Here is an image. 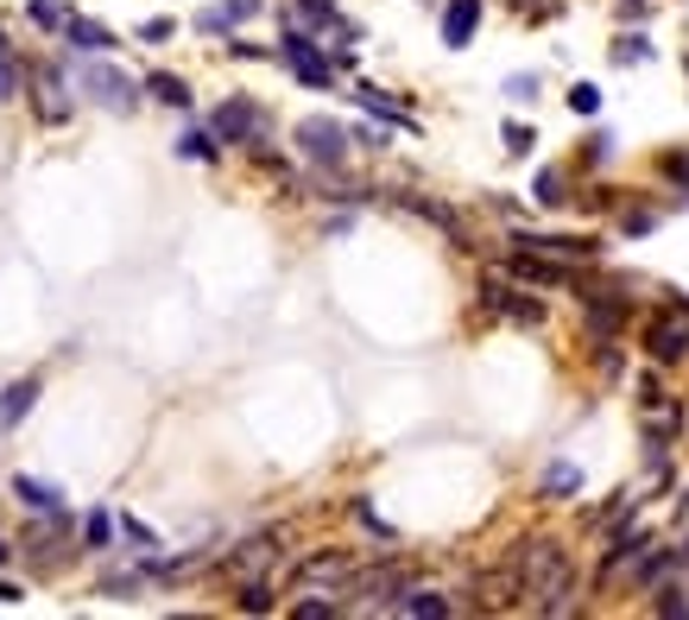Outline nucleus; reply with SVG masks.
<instances>
[{
  "label": "nucleus",
  "mask_w": 689,
  "mask_h": 620,
  "mask_svg": "<svg viewBox=\"0 0 689 620\" xmlns=\"http://www.w3.org/2000/svg\"><path fill=\"white\" fill-rule=\"evenodd\" d=\"M279 57L298 70V82H310V89H330V82H335V64L316 52V38H310V32H285V38H279Z\"/></svg>",
  "instance_id": "obj_1"
},
{
  "label": "nucleus",
  "mask_w": 689,
  "mask_h": 620,
  "mask_svg": "<svg viewBox=\"0 0 689 620\" xmlns=\"http://www.w3.org/2000/svg\"><path fill=\"white\" fill-rule=\"evenodd\" d=\"M298 146H304V158H316V165H342L348 158V128H335L330 114H310V121H298Z\"/></svg>",
  "instance_id": "obj_2"
},
{
  "label": "nucleus",
  "mask_w": 689,
  "mask_h": 620,
  "mask_svg": "<svg viewBox=\"0 0 689 620\" xmlns=\"http://www.w3.org/2000/svg\"><path fill=\"white\" fill-rule=\"evenodd\" d=\"M82 89H89V102L114 108V114H127V108L140 102V82L121 77L114 64H82Z\"/></svg>",
  "instance_id": "obj_3"
},
{
  "label": "nucleus",
  "mask_w": 689,
  "mask_h": 620,
  "mask_svg": "<svg viewBox=\"0 0 689 620\" xmlns=\"http://www.w3.org/2000/svg\"><path fill=\"white\" fill-rule=\"evenodd\" d=\"M348 583H355V557H342V551H323V557H310L298 569L304 595H348Z\"/></svg>",
  "instance_id": "obj_4"
},
{
  "label": "nucleus",
  "mask_w": 689,
  "mask_h": 620,
  "mask_svg": "<svg viewBox=\"0 0 689 620\" xmlns=\"http://www.w3.org/2000/svg\"><path fill=\"white\" fill-rule=\"evenodd\" d=\"M209 133H215V140H247V146H259V133H266V114H259V102H247V96H229V102L215 108Z\"/></svg>",
  "instance_id": "obj_5"
},
{
  "label": "nucleus",
  "mask_w": 689,
  "mask_h": 620,
  "mask_svg": "<svg viewBox=\"0 0 689 620\" xmlns=\"http://www.w3.org/2000/svg\"><path fill=\"white\" fill-rule=\"evenodd\" d=\"M512 279H519V285H544V291H563V285H576V266H569V259L525 254V247H519V259H512Z\"/></svg>",
  "instance_id": "obj_6"
},
{
  "label": "nucleus",
  "mask_w": 689,
  "mask_h": 620,
  "mask_svg": "<svg viewBox=\"0 0 689 620\" xmlns=\"http://www.w3.org/2000/svg\"><path fill=\"white\" fill-rule=\"evenodd\" d=\"M380 608H386V615H405V620H443V615H449V595H436V589H392Z\"/></svg>",
  "instance_id": "obj_7"
},
{
  "label": "nucleus",
  "mask_w": 689,
  "mask_h": 620,
  "mask_svg": "<svg viewBox=\"0 0 689 620\" xmlns=\"http://www.w3.org/2000/svg\"><path fill=\"white\" fill-rule=\"evenodd\" d=\"M512 247H525V254H551V259H594L601 247L594 241H569V234H512Z\"/></svg>",
  "instance_id": "obj_8"
},
{
  "label": "nucleus",
  "mask_w": 689,
  "mask_h": 620,
  "mask_svg": "<svg viewBox=\"0 0 689 620\" xmlns=\"http://www.w3.org/2000/svg\"><path fill=\"white\" fill-rule=\"evenodd\" d=\"M273 564H279V539H273V532H266V539H247L241 551H229V576H241V583H247V576H266Z\"/></svg>",
  "instance_id": "obj_9"
},
{
  "label": "nucleus",
  "mask_w": 689,
  "mask_h": 620,
  "mask_svg": "<svg viewBox=\"0 0 689 620\" xmlns=\"http://www.w3.org/2000/svg\"><path fill=\"white\" fill-rule=\"evenodd\" d=\"M475 26H481V0H449V7H443V45H449V52H462V45L475 38Z\"/></svg>",
  "instance_id": "obj_10"
},
{
  "label": "nucleus",
  "mask_w": 689,
  "mask_h": 620,
  "mask_svg": "<svg viewBox=\"0 0 689 620\" xmlns=\"http://www.w3.org/2000/svg\"><path fill=\"white\" fill-rule=\"evenodd\" d=\"M254 13H259V0H222V7H203V13H197V32H209V38H215V32L247 26Z\"/></svg>",
  "instance_id": "obj_11"
},
{
  "label": "nucleus",
  "mask_w": 689,
  "mask_h": 620,
  "mask_svg": "<svg viewBox=\"0 0 689 620\" xmlns=\"http://www.w3.org/2000/svg\"><path fill=\"white\" fill-rule=\"evenodd\" d=\"M399 209H411V215L436 222V229L449 234V241H468V234H462V215H456L449 203H436V197H411V190H405V197H399Z\"/></svg>",
  "instance_id": "obj_12"
},
{
  "label": "nucleus",
  "mask_w": 689,
  "mask_h": 620,
  "mask_svg": "<svg viewBox=\"0 0 689 620\" xmlns=\"http://www.w3.org/2000/svg\"><path fill=\"white\" fill-rule=\"evenodd\" d=\"M32 406H38V380H32V374L26 380H13V387H0V431H13Z\"/></svg>",
  "instance_id": "obj_13"
},
{
  "label": "nucleus",
  "mask_w": 689,
  "mask_h": 620,
  "mask_svg": "<svg viewBox=\"0 0 689 620\" xmlns=\"http://www.w3.org/2000/svg\"><path fill=\"white\" fill-rule=\"evenodd\" d=\"M13 494H20V507H32V513H64V488L38 481V475H13Z\"/></svg>",
  "instance_id": "obj_14"
},
{
  "label": "nucleus",
  "mask_w": 689,
  "mask_h": 620,
  "mask_svg": "<svg viewBox=\"0 0 689 620\" xmlns=\"http://www.w3.org/2000/svg\"><path fill=\"white\" fill-rule=\"evenodd\" d=\"M64 38H70L77 52H89V57H102V52H114V45H121L108 26H96V20H77V13L64 20Z\"/></svg>",
  "instance_id": "obj_15"
},
{
  "label": "nucleus",
  "mask_w": 689,
  "mask_h": 620,
  "mask_svg": "<svg viewBox=\"0 0 689 620\" xmlns=\"http://www.w3.org/2000/svg\"><path fill=\"white\" fill-rule=\"evenodd\" d=\"M355 102L367 108V114H380V121H392V128H411V114H405L399 102H392L386 89H374V82H360V89H355Z\"/></svg>",
  "instance_id": "obj_16"
},
{
  "label": "nucleus",
  "mask_w": 689,
  "mask_h": 620,
  "mask_svg": "<svg viewBox=\"0 0 689 620\" xmlns=\"http://www.w3.org/2000/svg\"><path fill=\"white\" fill-rule=\"evenodd\" d=\"M38 89H45V96H38V114H45V121H64V114H70L64 77H57V70H38Z\"/></svg>",
  "instance_id": "obj_17"
},
{
  "label": "nucleus",
  "mask_w": 689,
  "mask_h": 620,
  "mask_svg": "<svg viewBox=\"0 0 689 620\" xmlns=\"http://www.w3.org/2000/svg\"><path fill=\"white\" fill-rule=\"evenodd\" d=\"M576 488H582V468H576V463H551V468H544V494H551V500H569Z\"/></svg>",
  "instance_id": "obj_18"
},
{
  "label": "nucleus",
  "mask_w": 689,
  "mask_h": 620,
  "mask_svg": "<svg viewBox=\"0 0 689 620\" xmlns=\"http://www.w3.org/2000/svg\"><path fill=\"white\" fill-rule=\"evenodd\" d=\"M114 544V513H89L82 519V551H108Z\"/></svg>",
  "instance_id": "obj_19"
},
{
  "label": "nucleus",
  "mask_w": 689,
  "mask_h": 620,
  "mask_svg": "<svg viewBox=\"0 0 689 620\" xmlns=\"http://www.w3.org/2000/svg\"><path fill=\"white\" fill-rule=\"evenodd\" d=\"M146 89H153V96H158L165 108H190V82H184V77H165V70H158V77L146 82Z\"/></svg>",
  "instance_id": "obj_20"
},
{
  "label": "nucleus",
  "mask_w": 689,
  "mask_h": 620,
  "mask_svg": "<svg viewBox=\"0 0 689 620\" xmlns=\"http://www.w3.org/2000/svg\"><path fill=\"white\" fill-rule=\"evenodd\" d=\"M241 615H273V589H266V576H247V583H241Z\"/></svg>",
  "instance_id": "obj_21"
},
{
  "label": "nucleus",
  "mask_w": 689,
  "mask_h": 620,
  "mask_svg": "<svg viewBox=\"0 0 689 620\" xmlns=\"http://www.w3.org/2000/svg\"><path fill=\"white\" fill-rule=\"evenodd\" d=\"M26 13H32V26H45V32H64V20H70V7H64V0H32Z\"/></svg>",
  "instance_id": "obj_22"
},
{
  "label": "nucleus",
  "mask_w": 689,
  "mask_h": 620,
  "mask_svg": "<svg viewBox=\"0 0 689 620\" xmlns=\"http://www.w3.org/2000/svg\"><path fill=\"white\" fill-rule=\"evenodd\" d=\"M114 532H121V539H133V551H153V525H146V519H133V513H121L114 519Z\"/></svg>",
  "instance_id": "obj_23"
},
{
  "label": "nucleus",
  "mask_w": 689,
  "mask_h": 620,
  "mask_svg": "<svg viewBox=\"0 0 689 620\" xmlns=\"http://www.w3.org/2000/svg\"><path fill=\"white\" fill-rule=\"evenodd\" d=\"M222 146H215V133H184L178 140V158H215Z\"/></svg>",
  "instance_id": "obj_24"
},
{
  "label": "nucleus",
  "mask_w": 689,
  "mask_h": 620,
  "mask_svg": "<svg viewBox=\"0 0 689 620\" xmlns=\"http://www.w3.org/2000/svg\"><path fill=\"white\" fill-rule=\"evenodd\" d=\"M569 108H576V114H601V89H594V82H576V89H569Z\"/></svg>",
  "instance_id": "obj_25"
},
{
  "label": "nucleus",
  "mask_w": 689,
  "mask_h": 620,
  "mask_svg": "<svg viewBox=\"0 0 689 620\" xmlns=\"http://www.w3.org/2000/svg\"><path fill=\"white\" fill-rule=\"evenodd\" d=\"M537 203H544V209L563 203V171H537Z\"/></svg>",
  "instance_id": "obj_26"
},
{
  "label": "nucleus",
  "mask_w": 689,
  "mask_h": 620,
  "mask_svg": "<svg viewBox=\"0 0 689 620\" xmlns=\"http://www.w3.org/2000/svg\"><path fill=\"white\" fill-rule=\"evenodd\" d=\"M13 96H20V64L0 52V102H13Z\"/></svg>",
  "instance_id": "obj_27"
},
{
  "label": "nucleus",
  "mask_w": 689,
  "mask_h": 620,
  "mask_svg": "<svg viewBox=\"0 0 689 620\" xmlns=\"http://www.w3.org/2000/svg\"><path fill=\"white\" fill-rule=\"evenodd\" d=\"M613 57H620V64H645V57H652V45H645V38H620V45H613Z\"/></svg>",
  "instance_id": "obj_28"
},
{
  "label": "nucleus",
  "mask_w": 689,
  "mask_h": 620,
  "mask_svg": "<svg viewBox=\"0 0 689 620\" xmlns=\"http://www.w3.org/2000/svg\"><path fill=\"white\" fill-rule=\"evenodd\" d=\"M532 140H537L532 128H519V121H512V128H507V153H512V158H525V153H532Z\"/></svg>",
  "instance_id": "obj_29"
},
{
  "label": "nucleus",
  "mask_w": 689,
  "mask_h": 620,
  "mask_svg": "<svg viewBox=\"0 0 689 620\" xmlns=\"http://www.w3.org/2000/svg\"><path fill=\"white\" fill-rule=\"evenodd\" d=\"M507 102H537V77H507Z\"/></svg>",
  "instance_id": "obj_30"
},
{
  "label": "nucleus",
  "mask_w": 689,
  "mask_h": 620,
  "mask_svg": "<svg viewBox=\"0 0 689 620\" xmlns=\"http://www.w3.org/2000/svg\"><path fill=\"white\" fill-rule=\"evenodd\" d=\"M140 38H146V45H165V38H171V20H146V26H140Z\"/></svg>",
  "instance_id": "obj_31"
},
{
  "label": "nucleus",
  "mask_w": 689,
  "mask_h": 620,
  "mask_svg": "<svg viewBox=\"0 0 689 620\" xmlns=\"http://www.w3.org/2000/svg\"><path fill=\"white\" fill-rule=\"evenodd\" d=\"M0 601L13 608V601H26V589H20V583H0Z\"/></svg>",
  "instance_id": "obj_32"
},
{
  "label": "nucleus",
  "mask_w": 689,
  "mask_h": 620,
  "mask_svg": "<svg viewBox=\"0 0 689 620\" xmlns=\"http://www.w3.org/2000/svg\"><path fill=\"white\" fill-rule=\"evenodd\" d=\"M7 551H13V544H7V539H0V564H7Z\"/></svg>",
  "instance_id": "obj_33"
}]
</instances>
